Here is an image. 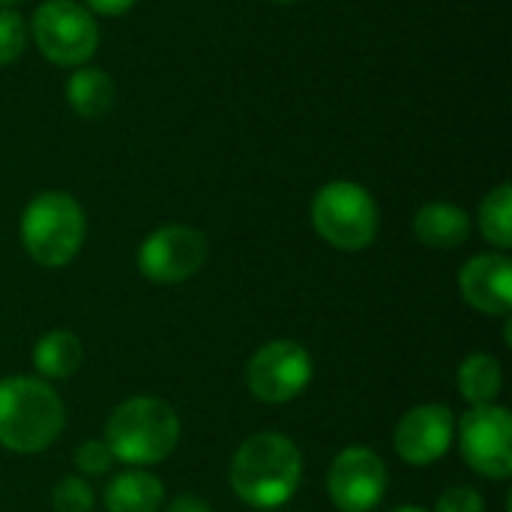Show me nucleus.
<instances>
[{"instance_id": "23", "label": "nucleus", "mask_w": 512, "mask_h": 512, "mask_svg": "<svg viewBox=\"0 0 512 512\" xmlns=\"http://www.w3.org/2000/svg\"><path fill=\"white\" fill-rule=\"evenodd\" d=\"M138 0H84V6L93 12V15H105V18H117V15H126Z\"/></svg>"}, {"instance_id": "2", "label": "nucleus", "mask_w": 512, "mask_h": 512, "mask_svg": "<svg viewBox=\"0 0 512 512\" xmlns=\"http://www.w3.org/2000/svg\"><path fill=\"white\" fill-rule=\"evenodd\" d=\"M180 444L177 411L153 396H135L120 402L105 423V447L114 462L147 468L165 462Z\"/></svg>"}, {"instance_id": "15", "label": "nucleus", "mask_w": 512, "mask_h": 512, "mask_svg": "<svg viewBox=\"0 0 512 512\" xmlns=\"http://www.w3.org/2000/svg\"><path fill=\"white\" fill-rule=\"evenodd\" d=\"M162 501H165L162 480L144 468H129L117 474L105 489L108 512H159Z\"/></svg>"}, {"instance_id": "21", "label": "nucleus", "mask_w": 512, "mask_h": 512, "mask_svg": "<svg viewBox=\"0 0 512 512\" xmlns=\"http://www.w3.org/2000/svg\"><path fill=\"white\" fill-rule=\"evenodd\" d=\"M72 462H75V468H78L81 474L99 477V474H108V471H111L114 456H111V450L105 447V441H84L81 447H75Z\"/></svg>"}, {"instance_id": "8", "label": "nucleus", "mask_w": 512, "mask_h": 512, "mask_svg": "<svg viewBox=\"0 0 512 512\" xmlns=\"http://www.w3.org/2000/svg\"><path fill=\"white\" fill-rule=\"evenodd\" d=\"M459 450L474 474L507 480L512 474V417L501 405H477L459 420Z\"/></svg>"}, {"instance_id": "10", "label": "nucleus", "mask_w": 512, "mask_h": 512, "mask_svg": "<svg viewBox=\"0 0 512 512\" xmlns=\"http://www.w3.org/2000/svg\"><path fill=\"white\" fill-rule=\"evenodd\" d=\"M387 465L369 447L342 450L327 474V495L339 512H372L387 495Z\"/></svg>"}, {"instance_id": "24", "label": "nucleus", "mask_w": 512, "mask_h": 512, "mask_svg": "<svg viewBox=\"0 0 512 512\" xmlns=\"http://www.w3.org/2000/svg\"><path fill=\"white\" fill-rule=\"evenodd\" d=\"M165 512H213L210 510V504L207 501H201V498H195V495H177Z\"/></svg>"}, {"instance_id": "1", "label": "nucleus", "mask_w": 512, "mask_h": 512, "mask_svg": "<svg viewBox=\"0 0 512 512\" xmlns=\"http://www.w3.org/2000/svg\"><path fill=\"white\" fill-rule=\"evenodd\" d=\"M228 480L243 504L255 510H276L300 489L303 456L288 435L258 432L237 447Z\"/></svg>"}, {"instance_id": "22", "label": "nucleus", "mask_w": 512, "mask_h": 512, "mask_svg": "<svg viewBox=\"0 0 512 512\" xmlns=\"http://www.w3.org/2000/svg\"><path fill=\"white\" fill-rule=\"evenodd\" d=\"M435 512H486V501L477 489L471 486H450L438 504H435Z\"/></svg>"}, {"instance_id": "6", "label": "nucleus", "mask_w": 512, "mask_h": 512, "mask_svg": "<svg viewBox=\"0 0 512 512\" xmlns=\"http://www.w3.org/2000/svg\"><path fill=\"white\" fill-rule=\"evenodd\" d=\"M30 36L45 60L78 69L99 48V21L78 0H42L33 12Z\"/></svg>"}, {"instance_id": "5", "label": "nucleus", "mask_w": 512, "mask_h": 512, "mask_svg": "<svg viewBox=\"0 0 512 512\" xmlns=\"http://www.w3.org/2000/svg\"><path fill=\"white\" fill-rule=\"evenodd\" d=\"M312 228L321 240L342 252L369 249L378 237V204L372 192L354 180L324 183L312 198Z\"/></svg>"}, {"instance_id": "3", "label": "nucleus", "mask_w": 512, "mask_h": 512, "mask_svg": "<svg viewBox=\"0 0 512 512\" xmlns=\"http://www.w3.org/2000/svg\"><path fill=\"white\" fill-rule=\"evenodd\" d=\"M66 426L63 399L39 378L0 381V447L30 456L48 450Z\"/></svg>"}, {"instance_id": "14", "label": "nucleus", "mask_w": 512, "mask_h": 512, "mask_svg": "<svg viewBox=\"0 0 512 512\" xmlns=\"http://www.w3.org/2000/svg\"><path fill=\"white\" fill-rule=\"evenodd\" d=\"M117 87L102 66H78L66 81V102L84 120H99L114 108Z\"/></svg>"}, {"instance_id": "27", "label": "nucleus", "mask_w": 512, "mask_h": 512, "mask_svg": "<svg viewBox=\"0 0 512 512\" xmlns=\"http://www.w3.org/2000/svg\"><path fill=\"white\" fill-rule=\"evenodd\" d=\"M0 3H3V6H9V3H18V0H0Z\"/></svg>"}, {"instance_id": "7", "label": "nucleus", "mask_w": 512, "mask_h": 512, "mask_svg": "<svg viewBox=\"0 0 512 512\" xmlns=\"http://www.w3.org/2000/svg\"><path fill=\"white\" fill-rule=\"evenodd\" d=\"M312 381V357L294 339H276L261 345L246 366V387L258 402L285 405L294 402Z\"/></svg>"}, {"instance_id": "16", "label": "nucleus", "mask_w": 512, "mask_h": 512, "mask_svg": "<svg viewBox=\"0 0 512 512\" xmlns=\"http://www.w3.org/2000/svg\"><path fill=\"white\" fill-rule=\"evenodd\" d=\"M84 363V348L81 339L69 330H51L45 333L36 348H33V366L42 378L63 381L72 378Z\"/></svg>"}, {"instance_id": "25", "label": "nucleus", "mask_w": 512, "mask_h": 512, "mask_svg": "<svg viewBox=\"0 0 512 512\" xmlns=\"http://www.w3.org/2000/svg\"><path fill=\"white\" fill-rule=\"evenodd\" d=\"M390 512H429V510H423V507H414V504H405V507H396V510H390Z\"/></svg>"}, {"instance_id": "9", "label": "nucleus", "mask_w": 512, "mask_h": 512, "mask_svg": "<svg viewBox=\"0 0 512 512\" xmlns=\"http://www.w3.org/2000/svg\"><path fill=\"white\" fill-rule=\"evenodd\" d=\"M207 237L189 225H162L144 237L138 249V270L159 285H177L192 279L207 261Z\"/></svg>"}, {"instance_id": "20", "label": "nucleus", "mask_w": 512, "mask_h": 512, "mask_svg": "<svg viewBox=\"0 0 512 512\" xmlns=\"http://www.w3.org/2000/svg\"><path fill=\"white\" fill-rule=\"evenodd\" d=\"M54 512H90L93 510V489L81 477H63L51 492Z\"/></svg>"}, {"instance_id": "13", "label": "nucleus", "mask_w": 512, "mask_h": 512, "mask_svg": "<svg viewBox=\"0 0 512 512\" xmlns=\"http://www.w3.org/2000/svg\"><path fill=\"white\" fill-rule=\"evenodd\" d=\"M414 234L429 249H456L471 237V216L450 201H429L414 216Z\"/></svg>"}, {"instance_id": "26", "label": "nucleus", "mask_w": 512, "mask_h": 512, "mask_svg": "<svg viewBox=\"0 0 512 512\" xmlns=\"http://www.w3.org/2000/svg\"><path fill=\"white\" fill-rule=\"evenodd\" d=\"M273 3H297V0H273Z\"/></svg>"}, {"instance_id": "11", "label": "nucleus", "mask_w": 512, "mask_h": 512, "mask_svg": "<svg viewBox=\"0 0 512 512\" xmlns=\"http://www.w3.org/2000/svg\"><path fill=\"white\" fill-rule=\"evenodd\" d=\"M453 435L456 417L447 405H417L396 423L393 444L402 462L429 468L450 450Z\"/></svg>"}, {"instance_id": "12", "label": "nucleus", "mask_w": 512, "mask_h": 512, "mask_svg": "<svg viewBox=\"0 0 512 512\" xmlns=\"http://www.w3.org/2000/svg\"><path fill=\"white\" fill-rule=\"evenodd\" d=\"M459 291L477 312L507 318L512 312V261L504 252L474 255L459 270Z\"/></svg>"}, {"instance_id": "19", "label": "nucleus", "mask_w": 512, "mask_h": 512, "mask_svg": "<svg viewBox=\"0 0 512 512\" xmlns=\"http://www.w3.org/2000/svg\"><path fill=\"white\" fill-rule=\"evenodd\" d=\"M30 39V24L24 21V15L18 9L3 6L0 9V66L15 63Z\"/></svg>"}, {"instance_id": "17", "label": "nucleus", "mask_w": 512, "mask_h": 512, "mask_svg": "<svg viewBox=\"0 0 512 512\" xmlns=\"http://www.w3.org/2000/svg\"><path fill=\"white\" fill-rule=\"evenodd\" d=\"M456 387H459V396L465 402H471V408L495 405V399L501 396V387H504V369H501L498 357H492V354L468 357L459 366Z\"/></svg>"}, {"instance_id": "18", "label": "nucleus", "mask_w": 512, "mask_h": 512, "mask_svg": "<svg viewBox=\"0 0 512 512\" xmlns=\"http://www.w3.org/2000/svg\"><path fill=\"white\" fill-rule=\"evenodd\" d=\"M477 225H480V234L501 252H507L512 246V186L510 183H501L495 186L483 204H480V213H477Z\"/></svg>"}, {"instance_id": "4", "label": "nucleus", "mask_w": 512, "mask_h": 512, "mask_svg": "<svg viewBox=\"0 0 512 512\" xmlns=\"http://www.w3.org/2000/svg\"><path fill=\"white\" fill-rule=\"evenodd\" d=\"M84 237L87 216L69 192H39L21 213V243L39 267H66L81 252Z\"/></svg>"}]
</instances>
